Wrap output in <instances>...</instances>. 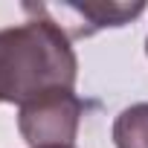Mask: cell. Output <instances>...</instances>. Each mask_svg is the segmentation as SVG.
I'll use <instances>...</instances> for the list:
<instances>
[{
  "mask_svg": "<svg viewBox=\"0 0 148 148\" xmlns=\"http://www.w3.org/2000/svg\"><path fill=\"white\" fill-rule=\"evenodd\" d=\"M145 49H148V41H145Z\"/></svg>",
  "mask_w": 148,
  "mask_h": 148,
  "instance_id": "cell-6",
  "label": "cell"
},
{
  "mask_svg": "<svg viewBox=\"0 0 148 148\" xmlns=\"http://www.w3.org/2000/svg\"><path fill=\"white\" fill-rule=\"evenodd\" d=\"M84 102L73 90H47L18 110V131L32 148L73 145L82 125Z\"/></svg>",
  "mask_w": 148,
  "mask_h": 148,
  "instance_id": "cell-2",
  "label": "cell"
},
{
  "mask_svg": "<svg viewBox=\"0 0 148 148\" xmlns=\"http://www.w3.org/2000/svg\"><path fill=\"white\" fill-rule=\"evenodd\" d=\"M79 58L73 41L52 21L32 15L21 26L0 29V105H23L47 90H73Z\"/></svg>",
  "mask_w": 148,
  "mask_h": 148,
  "instance_id": "cell-1",
  "label": "cell"
},
{
  "mask_svg": "<svg viewBox=\"0 0 148 148\" xmlns=\"http://www.w3.org/2000/svg\"><path fill=\"white\" fill-rule=\"evenodd\" d=\"M116 148H148V102L125 108L113 122Z\"/></svg>",
  "mask_w": 148,
  "mask_h": 148,
  "instance_id": "cell-4",
  "label": "cell"
},
{
  "mask_svg": "<svg viewBox=\"0 0 148 148\" xmlns=\"http://www.w3.org/2000/svg\"><path fill=\"white\" fill-rule=\"evenodd\" d=\"M23 12L52 21L73 41L131 23L145 12V3H23Z\"/></svg>",
  "mask_w": 148,
  "mask_h": 148,
  "instance_id": "cell-3",
  "label": "cell"
},
{
  "mask_svg": "<svg viewBox=\"0 0 148 148\" xmlns=\"http://www.w3.org/2000/svg\"><path fill=\"white\" fill-rule=\"evenodd\" d=\"M55 148H73V145H55Z\"/></svg>",
  "mask_w": 148,
  "mask_h": 148,
  "instance_id": "cell-5",
  "label": "cell"
}]
</instances>
